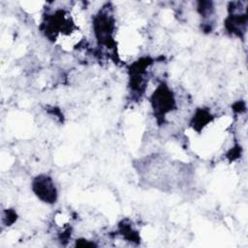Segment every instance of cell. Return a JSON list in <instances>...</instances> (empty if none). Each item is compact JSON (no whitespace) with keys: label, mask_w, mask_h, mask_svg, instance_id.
Returning <instances> with one entry per match:
<instances>
[{"label":"cell","mask_w":248,"mask_h":248,"mask_svg":"<svg viewBox=\"0 0 248 248\" xmlns=\"http://www.w3.org/2000/svg\"><path fill=\"white\" fill-rule=\"evenodd\" d=\"M36 195L45 202H53L56 200V189L52 180L44 175L37 177L33 184Z\"/></svg>","instance_id":"1"}]
</instances>
